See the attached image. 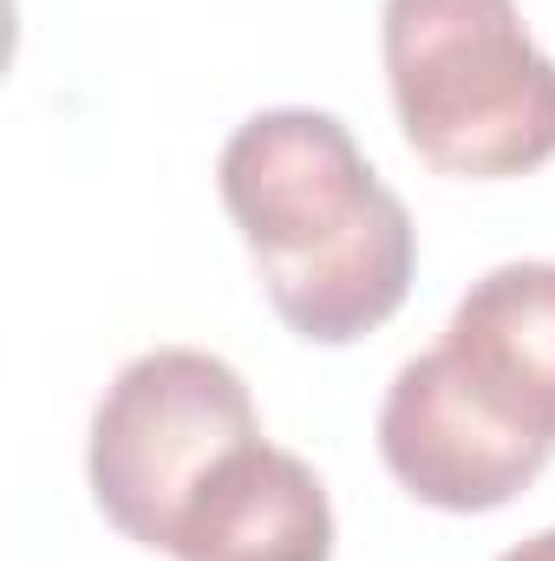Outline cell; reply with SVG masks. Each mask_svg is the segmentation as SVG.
Listing matches in <instances>:
<instances>
[{"label": "cell", "mask_w": 555, "mask_h": 561, "mask_svg": "<svg viewBox=\"0 0 555 561\" xmlns=\"http://www.w3.org/2000/svg\"><path fill=\"white\" fill-rule=\"evenodd\" d=\"M216 190L301 340L347 346L406 307L418 229L333 112H256L223 144Z\"/></svg>", "instance_id": "obj_1"}, {"label": "cell", "mask_w": 555, "mask_h": 561, "mask_svg": "<svg viewBox=\"0 0 555 561\" xmlns=\"http://www.w3.org/2000/svg\"><path fill=\"white\" fill-rule=\"evenodd\" d=\"M380 46L399 131L431 170L497 183L555 157V59L517 0H386Z\"/></svg>", "instance_id": "obj_2"}, {"label": "cell", "mask_w": 555, "mask_h": 561, "mask_svg": "<svg viewBox=\"0 0 555 561\" xmlns=\"http://www.w3.org/2000/svg\"><path fill=\"white\" fill-rule=\"evenodd\" d=\"M256 437L262 419L236 366L196 346L138 353L92 412V496L118 536L170 556L177 516L196 496V483Z\"/></svg>", "instance_id": "obj_3"}, {"label": "cell", "mask_w": 555, "mask_h": 561, "mask_svg": "<svg viewBox=\"0 0 555 561\" xmlns=\"http://www.w3.org/2000/svg\"><path fill=\"white\" fill-rule=\"evenodd\" d=\"M380 457L418 503L477 516L503 510L543 477L555 437L503 412L484 386H471V373L444 346H431L399 366L380 405Z\"/></svg>", "instance_id": "obj_4"}, {"label": "cell", "mask_w": 555, "mask_h": 561, "mask_svg": "<svg viewBox=\"0 0 555 561\" xmlns=\"http://www.w3.org/2000/svg\"><path fill=\"white\" fill-rule=\"evenodd\" d=\"M177 561H333V503L320 477L281 450L242 444L229 450L177 516Z\"/></svg>", "instance_id": "obj_5"}, {"label": "cell", "mask_w": 555, "mask_h": 561, "mask_svg": "<svg viewBox=\"0 0 555 561\" xmlns=\"http://www.w3.org/2000/svg\"><path fill=\"white\" fill-rule=\"evenodd\" d=\"M438 346L503 412L555 437V262H503L471 280Z\"/></svg>", "instance_id": "obj_6"}, {"label": "cell", "mask_w": 555, "mask_h": 561, "mask_svg": "<svg viewBox=\"0 0 555 561\" xmlns=\"http://www.w3.org/2000/svg\"><path fill=\"white\" fill-rule=\"evenodd\" d=\"M497 561H555V529L530 536V542H517V549H503Z\"/></svg>", "instance_id": "obj_7"}]
</instances>
